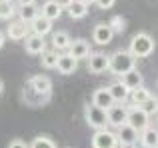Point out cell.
Here are the masks:
<instances>
[{
    "instance_id": "9",
    "label": "cell",
    "mask_w": 158,
    "mask_h": 148,
    "mask_svg": "<svg viewBox=\"0 0 158 148\" xmlns=\"http://www.w3.org/2000/svg\"><path fill=\"white\" fill-rule=\"evenodd\" d=\"M112 38H114V30H112V26L108 22H100V24L94 26L92 40L98 44V46H106V44H110Z\"/></svg>"
},
{
    "instance_id": "32",
    "label": "cell",
    "mask_w": 158,
    "mask_h": 148,
    "mask_svg": "<svg viewBox=\"0 0 158 148\" xmlns=\"http://www.w3.org/2000/svg\"><path fill=\"white\" fill-rule=\"evenodd\" d=\"M8 148H30V146H28L24 140H18V138H16V140H12L10 144H8Z\"/></svg>"
},
{
    "instance_id": "11",
    "label": "cell",
    "mask_w": 158,
    "mask_h": 148,
    "mask_svg": "<svg viewBox=\"0 0 158 148\" xmlns=\"http://www.w3.org/2000/svg\"><path fill=\"white\" fill-rule=\"evenodd\" d=\"M116 136H118L120 144H136V142L140 140V132L134 128V126H130L128 122L122 124L120 128H116Z\"/></svg>"
},
{
    "instance_id": "13",
    "label": "cell",
    "mask_w": 158,
    "mask_h": 148,
    "mask_svg": "<svg viewBox=\"0 0 158 148\" xmlns=\"http://www.w3.org/2000/svg\"><path fill=\"white\" fill-rule=\"evenodd\" d=\"M78 68V58H74L70 52H66V54H60V58H58V64H56V70L60 74H64V76H68V74L76 72Z\"/></svg>"
},
{
    "instance_id": "39",
    "label": "cell",
    "mask_w": 158,
    "mask_h": 148,
    "mask_svg": "<svg viewBox=\"0 0 158 148\" xmlns=\"http://www.w3.org/2000/svg\"><path fill=\"white\" fill-rule=\"evenodd\" d=\"M156 148H158V146H156Z\"/></svg>"
},
{
    "instance_id": "3",
    "label": "cell",
    "mask_w": 158,
    "mask_h": 148,
    "mask_svg": "<svg viewBox=\"0 0 158 148\" xmlns=\"http://www.w3.org/2000/svg\"><path fill=\"white\" fill-rule=\"evenodd\" d=\"M84 118H86V124L94 130H102L108 126V112L100 106H96L94 102L84 106Z\"/></svg>"
},
{
    "instance_id": "15",
    "label": "cell",
    "mask_w": 158,
    "mask_h": 148,
    "mask_svg": "<svg viewBox=\"0 0 158 148\" xmlns=\"http://www.w3.org/2000/svg\"><path fill=\"white\" fill-rule=\"evenodd\" d=\"M68 52L74 56V58H78V60H82V58H88V56L92 54V50H90V44L86 42V40H82V38H76V40H72V44H70Z\"/></svg>"
},
{
    "instance_id": "10",
    "label": "cell",
    "mask_w": 158,
    "mask_h": 148,
    "mask_svg": "<svg viewBox=\"0 0 158 148\" xmlns=\"http://www.w3.org/2000/svg\"><path fill=\"white\" fill-rule=\"evenodd\" d=\"M24 50L28 52V54H42L44 50H46V40H44V36H40V34H28L26 38H24Z\"/></svg>"
},
{
    "instance_id": "12",
    "label": "cell",
    "mask_w": 158,
    "mask_h": 148,
    "mask_svg": "<svg viewBox=\"0 0 158 148\" xmlns=\"http://www.w3.org/2000/svg\"><path fill=\"white\" fill-rule=\"evenodd\" d=\"M28 26L30 24L22 22V20H14V22L8 24V30H6V36L10 40H16V42H20V40H24L28 36Z\"/></svg>"
},
{
    "instance_id": "8",
    "label": "cell",
    "mask_w": 158,
    "mask_h": 148,
    "mask_svg": "<svg viewBox=\"0 0 158 148\" xmlns=\"http://www.w3.org/2000/svg\"><path fill=\"white\" fill-rule=\"evenodd\" d=\"M22 98H24V104H30V106H42V104H46V102L50 100V94H42V92H38L34 86H30V84L26 82V86H24V90H22Z\"/></svg>"
},
{
    "instance_id": "6",
    "label": "cell",
    "mask_w": 158,
    "mask_h": 148,
    "mask_svg": "<svg viewBox=\"0 0 158 148\" xmlns=\"http://www.w3.org/2000/svg\"><path fill=\"white\" fill-rule=\"evenodd\" d=\"M106 112H108V124L114 126V128H120L122 124L128 122V106L120 104V102H116L114 106H110Z\"/></svg>"
},
{
    "instance_id": "5",
    "label": "cell",
    "mask_w": 158,
    "mask_h": 148,
    "mask_svg": "<svg viewBox=\"0 0 158 148\" xmlns=\"http://www.w3.org/2000/svg\"><path fill=\"white\" fill-rule=\"evenodd\" d=\"M120 142H118V136L116 132L108 128H102V130H96L92 136V148H118Z\"/></svg>"
},
{
    "instance_id": "20",
    "label": "cell",
    "mask_w": 158,
    "mask_h": 148,
    "mask_svg": "<svg viewBox=\"0 0 158 148\" xmlns=\"http://www.w3.org/2000/svg\"><path fill=\"white\" fill-rule=\"evenodd\" d=\"M70 44H72V38L66 30H56L52 34V48L54 50H68Z\"/></svg>"
},
{
    "instance_id": "24",
    "label": "cell",
    "mask_w": 158,
    "mask_h": 148,
    "mask_svg": "<svg viewBox=\"0 0 158 148\" xmlns=\"http://www.w3.org/2000/svg\"><path fill=\"white\" fill-rule=\"evenodd\" d=\"M66 10H68L70 18L80 20V18H84V16L88 14V4L82 2V0H72V4H70V6L66 8Z\"/></svg>"
},
{
    "instance_id": "14",
    "label": "cell",
    "mask_w": 158,
    "mask_h": 148,
    "mask_svg": "<svg viewBox=\"0 0 158 148\" xmlns=\"http://www.w3.org/2000/svg\"><path fill=\"white\" fill-rule=\"evenodd\" d=\"M92 102L96 106H100V108H104V110H108L110 106L116 104V100L112 98V94H110L108 88H96L92 92Z\"/></svg>"
},
{
    "instance_id": "30",
    "label": "cell",
    "mask_w": 158,
    "mask_h": 148,
    "mask_svg": "<svg viewBox=\"0 0 158 148\" xmlns=\"http://www.w3.org/2000/svg\"><path fill=\"white\" fill-rule=\"evenodd\" d=\"M140 108H142L146 114H150V116H152V114H158V100L154 96H150L144 104H140Z\"/></svg>"
},
{
    "instance_id": "35",
    "label": "cell",
    "mask_w": 158,
    "mask_h": 148,
    "mask_svg": "<svg viewBox=\"0 0 158 148\" xmlns=\"http://www.w3.org/2000/svg\"><path fill=\"white\" fill-rule=\"evenodd\" d=\"M16 2H18L20 6H26V4H34L36 0H16Z\"/></svg>"
},
{
    "instance_id": "7",
    "label": "cell",
    "mask_w": 158,
    "mask_h": 148,
    "mask_svg": "<svg viewBox=\"0 0 158 148\" xmlns=\"http://www.w3.org/2000/svg\"><path fill=\"white\" fill-rule=\"evenodd\" d=\"M88 70L92 74H104L110 70V56H106L104 52H92L88 56Z\"/></svg>"
},
{
    "instance_id": "4",
    "label": "cell",
    "mask_w": 158,
    "mask_h": 148,
    "mask_svg": "<svg viewBox=\"0 0 158 148\" xmlns=\"http://www.w3.org/2000/svg\"><path fill=\"white\" fill-rule=\"evenodd\" d=\"M128 124L134 126L138 132H142V130H146L150 126V114H146L140 106L130 104L128 106Z\"/></svg>"
},
{
    "instance_id": "25",
    "label": "cell",
    "mask_w": 158,
    "mask_h": 148,
    "mask_svg": "<svg viewBox=\"0 0 158 148\" xmlns=\"http://www.w3.org/2000/svg\"><path fill=\"white\" fill-rule=\"evenodd\" d=\"M58 58H60L58 50H44L42 54H40V64H42L44 68H56Z\"/></svg>"
},
{
    "instance_id": "23",
    "label": "cell",
    "mask_w": 158,
    "mask_h": 148,
    "mask_svg": "<svg viewBox=\"0 0 158 148\" xmlns=\"http://www.w3.org/2000/svg\"><path fill=\"white\" fill-rule=\"evenodd\" d=\"M18 16H20V20H22V22L32 24L40 16V10H38V6H36V4H26V6H20Z\"/></svg>"
},
{
    "instance_id": "2",
    "label": "cell",
    "mask_w": 158,
    "mask_h": 148,
    "mask_svg": "<svg viewBox=\"0 0 158 148\" xmlns=\"http://www.w3.org/2000/svg\"><path fill=\"white\" fill-rule=\"evenodd\" d=\"M154 46H156L154 38H152L150 34L138 32V34L130 40V48H128V50H130L136 58H146V56H150L152 52H154Z\"/></svg>"
},
{
    "instance_id": "34",
    "label": "cell",
    "mask_w": 158,
    "mask_h": 148,
    "mask_svg": "<svg viewBox=\"0 0 158 148\" xmlns=\"http://www.w3.org/2000/svg\"><path fill=\"white\" fill-rule=\"evenodd\" d=\"M4 42H6V34H4L2 30H0V50H2V46H4Z\"/></svg>"
},
{
    "instance_id": "33",
    "label": "cell",
    "mask_w": 158,
    "mask_h": 148,
    "mask_svg": "<svg viewBox=\"0 0 158 148\" xmlns=\"http://www.w3.org/2000/svg\"><path fill=\"white\" fill-rule=\"evenodd\" d=\"M56 4L62 8V10H64V8H68L70 4H72V0H56Z\"/></svg>"
},
{
    "instance_id": "31",
    "label": "cell",
    "mask_w": 158,
    "mask_h": 148,
    "mask_svg": "<svg viewBox=\"0 0 158 148\" xmlns=\"http://www.w3.org/2000/svg\"><path fill=\"white\" fill-rule=\"evenodd\" d=\"M114 2L116 0H96V6L100 8V10H108V8L114 6Z\"/></svg>"
},
{
    "instance_id": "26",
    "label": "cell",
    "mask_w": 158,
    "mask_h": 148,
    "mask_svg": "<svg viewBox=\"0 0 158 148\" xmlns=\"http://www.w3.org/2000/svg\"><path fill=\"white\" fill-rule=\"evenodd\" d=\"M150 96H152L150 90L144 88V86H140V88H136V90H132V92H130V102L134 106H140V104H144Z\"/></svg>"
},
{
    "instance_id": "22",
    "label": "cell",
    "mask_w": 158,
    "mask_h": 148,
    "mask_svg": "<svg viewBox=\"0 0 158 148\" xmlns=\"http://www.w3.org/2000/svg\"><path fill=\"white\" fill-rule=\"evenodd\" d=\"M140 144L142 148H156L158 146V130L148 126L146 130L140 132Z\"/></svg>"
},
{
    "instance_id": "19",
    "label": "cell",
    "mask_w": 158,
    "mask_h": 148,
    "mask_svg": "<svg viewBox=\"0 0 158 148\" xmlns=\"http://www.w3.org/2000/svg\"><path fill=\"white\" fill-rule=\"evenodd\" d=\"M30 30L34 32V34H40V36H46V34H50V32H52V20L40 14L38 18H36L34 22L30 24Z\"/></svg>"
},
{
    "instance_id": "17",
    "label": "cell",
    "mask_w": 158,
    "mask_h": 148,
    "mask_svg": "<svg viewBox=\"0 0 158 148\" xmlns=\"http://www.w3.org/2000/svg\"><path fill=\"white\" fill-rule=\"evenodd\" d=\"M120 80H122L130 90H136V88H140V86H144V76H142V72L136 70V68H132V70H128L126 74H122Z\"/></svg>"
},
{
    "instance_id": "18",
    "label": "cell",
    "mask_w": 158,
    "mask_h": 148,
    "mask_svg": "<svg viewBox=\"0 0 158 148\" xmlns=\"http://www.w3.org/2000/svg\"><path fill=\"white\" fill-rule=\"evenodd\" d=\"M28 84L34 86V88L42 94H52V80L46 74H36V76L28 78Z\"/></svg>"
},
{
    "instance_id": "36",
    "label": "cell",
    "mask_w": 158,
    "mask_h": 148,
    "mask_svg": "<svg viewBox=\"0 0 158 148\" xmlns=\"http://www.w3.org/2000/svg\"><path fill=\"white\" fill-rule=\"evenodd\" d=\"M118 148H136V144H120Z\"/></svg>"
},
{
    "instance_id": "1",
    "label": "cell",
    "mask_w": 158,
    "mask_h": 148,
    "mask_svg": "<svg viewBox=\"0 0 158 148\" xmlns=\"http://www.w3.org/2000/svg\"><path fill=\"white\" fill-rule=\"evenodd\" d=\"M132 68H136V56L130 50H118L110 56V70H108L110 74L122 76Z\"/></svg>"
},
{
    "instance_id": "28",
    "label": "cell",
    "mask_w": 158,
    "mask_h": 148,
    "mask_svg": "<svg viewBox=\"0 0 158 148\" xmlns=\"http://www.w3.org/2000/svg\"><path fill=\"white\" fill-rule=\"evenodd\" d=\"M30 148H56V142L48 136H36L30 142Z\"/></svg>"
},
{
    "instance_id": "21",
    "label": "cell",
    "mask_w": 158,
    "mask_h": 148,
    "mask_svg": "<svg viewBox=\"0 0 158 148\" xmlns=\"http://www.w3.org/2000/svg\"><path fill=\"white\" fill-rule=\"evenodd\" d=\"M40 14L42 16H46V18H50L52 22L54 20H58L60 18V14H62V8L56 4V0H46V2L40 6Z\"/></svg>"
},
{
    "instance_id": "37",
    "label": "cell",
    "mask_w": 158,
    "mask_h": 148,
    "mask_svg": "<svg viewBox=\"0 0 158 148\" xmlns=\"http://www.w3.org/2000/svg\"><path fill=\"white\" fill-rule=\"evenodd\" d=\"M82 2H86V4L90 6V4H96V0H82Z\"/></svg>"
},
{
    "instance_id": "38",
    "label": "cell",
    "mask_w": 158,
    "mask_h": 148,
    "mask_svg": "<svg viewBox=\"0 0 158 148\" xmlns=\"http://www.w3.org/2000/svg\"><path fill=\"white\" fill-rule=\"evenodd\" d=\"M4 92V82H2V78H0V94Z\"/></svg>"
},
{
    "instance_id": "16",
    "label": "cell",
    "mask_w": 158,
    "mask_h": 148,
    "mask_svg": "<svg viewBox=\"0 0 158 148\" xmlns=\"http://www.w3.org/2000/svg\"><path fill=\"white\" fill-rule=\"evenodd\" d=\"M108 90H110V94H112V98H114L116 102H126V100H130V92L132 90L128 88L126 84H124L122 80H118V82H114V84H110L108 86Z\"/></svg>"
},
{
    "instance_id": "29",
    "label": "cell",
    "mask_w": 158,
    "mask_h": 148,
    "mask_svg": "<svg viewBox=\"0 0 158 148\" xmlns=\"http://www.w3.org/2000/svg\"><path fill=\"white\" fill-rule=\"evenodd\" d=\"M108 24L112 26L114 34H116V32L120 34V32H124V30H126V18H124V16H120V14L112 16V18H110V22H108Z\"/></svg>"
},
{
    "instance_id": "27",
    "label": "cell",
    "mask_w": 158,
    "mask_h": 148,
    "mask_svg": "<svg viewBox=\"0 0 158 148\" xmlns=\"http://www.w3.org/2000/svg\"><path fill=\"white\" fill-rule=\"evenodd\" d=\"M16 12L14 4H12V0H0V20H8L12 18Z\"/></svg>"
}]
</instances>
